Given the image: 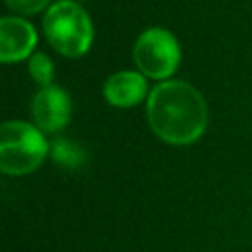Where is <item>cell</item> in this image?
Segmentation results:
<instances>
[{
  "label": "cell",
  "mask_w": 252,
  "mask_h": 252,
  "mask_svg": "<svg viewBox=\"0 0 252 252\" xmlns=\"http://www.w3.org/2000/svg\"><path fill=\"white\" fill-rule=\"evenodd\" d=\"M146 110L154 134L171 146H189L207 130V102L203 94L185 81H161L148 94Z\"/></svg>",
  "instance_id": "1"
},
{
  "label": "cell",
  "mask_w": 252,
  "mask_h": 252,
  "mask_svg": "<svg viewBox=\"0 0 252 252\" xmlns=\"http://www.w3.org/2000/svg\"><path fill=\"white\" fill-rule=\"evenodd\" d=\"M43 32L51 47L65 57H81L93 43V22L89 14L73 0L51 4L43 16Z\"/></svg>",
  "instance_id": "2"
},
{
  "label": "cell",
  "mask_w": 252,
  "mask_h": 252,
  "mask_svg": "<svg viewBox=\"0 0 252 252\" xmlns=\"http://www.w3.org/2000/svg\"><path fill=\"white\" fill-rule=\"evenodd\" d=\"M49 152L47 140L37 126L8 120L0 128V169L6 175H26L41 165Z\"/></svg>",
  "instance_id": "3"
},
{
  "label": "cell",
  "mask_w": 252,
  "mask_h": 252,
  "mask_svg": "<svg viewBox=\"0 0 252 252\" xmlns=\"http://www.w3.org/2000/svg\"><path fill=\"white\" fill-rule=\"evenodd\" d=\"M134 61L144 77L169 81L181 63V47L171 32L163 28H150L136 39Z\"/></svg>",
  "instance_id": "4"
},
{
  "label": "cell",
  "mask_w": 252,
  "mask_h": 252,
  "mask_svg": "<svg viewBox=\"0 0 252 252\" xmlns=\"http://www.w3.org/2000/svg\"><path fill=\"white\" fill-rule=\"evenodd\" d=\"M32 116L43 134H55L63 130L71 118L69 93L57 85L39 89L32 100Z\"/></svg>",
  "instance_id": "5"
},
{
  "label": "cell",
  "mask_w": 252,
  "mask_h": 252,
  "mask_svg": "<svg viewBox=\"0 0 252 252\" xmlns=\"http://www.w3.org/2000/svg\"><path fill=\"white\" fill-rule=\"evenodd\" d=\"M37 43L33 26L18 16H4L0 20V59L2 63L24 61L32 55Z\"/></svg>",
  "instance_id": "6"
},
{
  "label": "cell",
  "mask_w": 252,
  "mask_h": 252,
  "mask_svg": "<svg viewBox=\"0 0 252 252\" xmlns=\"http://www.w3.org/2000/svg\"><path fill=\"white\" fill-rule=\"evenodd\" d=\"M148 93V81L138 71H118L104 81L102 94L108 104L118 108H132Z\"/></svg>",
  "instance_id": "7"
},
{
  "label": "cell",
  "mask_w": 252,
  "mask_h": 252,
  "mask_svg": "<svg viewBox=\"0 0 252 252\" xmlns=\"http://www.w3.org/2000/svg\"><path fill=\"white\" fill-rule=\"evenodd\" d=\"M49 152H51V158L55 159V163H59L65 169H79L87 161V152L71 140H63V138L55 140L49 146Z\"/></svg>",
  "instance_id": "8"
},
{
  "label": "cell",
  "mask_w": 252,
  "mask_h": 252,
  "mask_svg": "<svg viewBox=\"0 0 252 252\" xmlns=\"http://www.w3.org/2000/svg\"><path fill=\"white\" fill-rule=\"evenodd\" d=\"M28 69H30V75L32 79L43 89V87H49L51 81H53V63L47 55L43 53H33L28 61Z\"/></svg>",
  "instance_id": "9"
},
{
  "label": "cell",
  "mask_w": 252,
  "mask_h": 252,
  "mask_svg": "<svg viewBox=\"0 0 252 252\" xmlns=\"http://www.w3.org/2000/svg\"><path fill=\"white\" fill-rule=\"evenodd\" d=\"M4 2L12 12L30 16V14H37V12L45 10L51 0H4Z\"/></svg>",
  "instance_id": "10"
},
{
  "label": "cell",
  "mask_w": 252,
  "mask_h": 252,
  "mask_svg": "<svg viewBox=\"0 0 252 252\" xmlns=\"http://www.w3.org/2000/svg\"><path fill=\"white\" fill-rule=\"evenodd\" d=\"M73 2H75V0H73Z\"/></svg>",
  "instance_id": "11"
}]
</instances>
